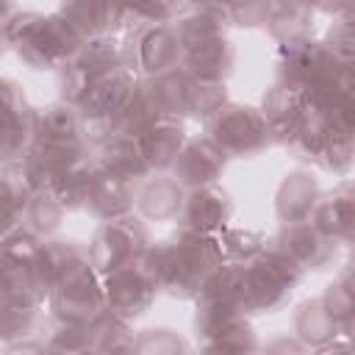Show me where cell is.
Returning a JSON list of instances; mask_svg holds the SVG:
<instances>
[{
  "instance_id": "cell-3",
  "label": "cell",
  "mask_w": 355,
  "mask_h": 355,
  "mask_svg": "<svg viewBox=\"0 0 355 355\" xmlns=\"http://www.w3.org/2000/svg\"><path fill=\"white\" fill-rule=\"evenodd\" d=\"M230 269H233L236 300L244 316H263L280 311L291 300L300 280L305 277L302 269H297L286 255H280L269 244L252 261L230 263Z\"/></svg>"
},
{
  "instance_id": "cell-50",
  "label": "cell",
  "mask_w": 355,
  "mask_h": 355,
  "mask_svg": "<svg viewBox=\"0 0 355 355\" xmlns=\"http://www.w3.org/2000/svg\"><path fill=\"white\" fill-rule=\"evenodd\" d=\"M3 50H6V42H3V36H0V53H3Z\"/></svg>"
},
{
  "instance_id": "cell-6",
  "label": "cell",
  "mask_w": 355,
  "mask_h": 355,
  "mask_svg": "<svg viewBox=\"0 0 355 355\" xmlns=\"http://www.w3.org/2000/svg\"><path fill=\"white\" fill-rule=\"evenodd\" d=\"M147 247H150V233H147L144 222L136 214H130L122 219L100 222L86 247V258H89L92 269L100 277H105L116 269L139 263L144 258Z\"/></svg>"
},
{
  "instance_id": "cell-19",
  "label": "cell",
  "mask_w": 355,
  "mask_h": 355,
  "mask_svg": "<svg viewBox=\"0 0 355 355\" xmlns=\"http://www.w3.org/2000/svg\"><path fill=\"white\" fill-rule=\"evenodd\" d=\"M308 222L322 236L338 241L341 247L349 244L352 233H355V189H352V183L341 180L330 191H322Z\"/></svg>"
},
{
  "instance_id": "cell-37",
  "label": "cell",
  "mask_w": 355,
  "mask_h": 355,
  "mask_svg": "<svg viewBox=\"0 0 355 355\" xmlns=\"http://www.w3.org/2000/svg\"><path fill=\"white\" fill-rule=\"evenodd\" d=\"M216 244H219L225 263H247L266 250V236L258 230H250V227L227 225L216 233Z\"/></svg>"
},
{
  "instance_id": "cell-39",
  "label": "cell",
  "mask_w": 355,
  "mask_h": 355,
  "mask_svg": "<svg viewBox=\"0 0 355 355\" xmlns=\"http://www.w3.org/2000/svg\"><path fill=\"white\" fill-rule=\"evenodd\" d=\"M327 133H330L327 119H324L319 111H313V108L305 105V119H302V125H300L294 141L288 144V150H291L294 158H300V161L319 164V155H322L324 141H327Z\"/></svg>"
},
{
  "instance_id": "cell-27",
  "label": "cell",
  "mask_w": 355,
  "mask_h": 355,
  "mask_svg": "<svg viewBox=\"0 0 355 355\" xmlns=\"http://www.w3.org/2000/svg\"><path fill=\"white\" fill-rule=\"evenodd\" d=\"M33 141H50V144H92L83 122L78 116V108L69 103H50L44 108H36V130Z\"/></svg>"
},
{
  "instance_id": "cell-49",
  "label": "cell",
  "mask_w": 355,
  "mask_h": 355,
  "mask_svg": "<svg viewBox=\"0 0 355 355\" xmlns=\"http://www.w3.org/2000/svg\"><path fill=\"white\" fill-rule=\"evenodd\" d=\"M19 8L14 6V3H0V36L6 33V28H8V22H11V17L17 14Z\"/></svg>"
},
{
  "instance_id": "cell-11",
  "label": "cell",
  "mask_w": 355,
  "mask_h": 355,
  "mask_svg": "<svg viewBox=\"0 0 355 355\" xmlns=\"http://www.w3.org/2000/svg\"><path fill=\"white\" fill-rule=\"evenodd\" d=\"M122 64V44L119 36L108 39H92L83 42L80 50L58 69V89H61V103L78 105L83 94L111 69Z\"/></svg>"
},
{
  "instance_id": "cell-24",
  "label": "cell",
  "mask_w": 355,
  "mask_h": 355,
  "mask_svg": "<svg viewBox=\"0 0 355 355\" xmlns=\"http://www.w3.org/2000/svg\"><path fill=\"white\" fill-rule=\"evenodd\" d=\"M319 194H322V186L311 169L288 172L283 178V183L277 186V194H275V214H277L280 225L308 222L313 208H316Z\"/></svg>"
},
{
  "instance_id": "cell-23",
  "label": "cell",
  "mask_w": 355,
  "mask_h": 355,
  "mask_svg": "<svg viewBox=\"0 0 355 355\" xmlns=\"http://www.w3.org/2000/svg\"><path fill=\"white\" fill-rule=\"evenodd\" d=\"M55 11L72 25V31L83 42L108 39V36L122 33V6H116V3L72 0V3H61Z\"/></svg>"
},
{
  "instance_id": "cell-41",
  "label": "cell",
  "mask_w": 355,
  "mask_h": 355,
  "mask_svg": "<svg viewBox=\"0 0 355 355\" xmlns=\"http://www.w3.org/2000/svg\"><path fill=\"white\" fill-rule=\"evenodd\" d=\"M133 355H191V349L180 333L169 327H150L136 333Z\"/></svg>"
},
{
  "instance_id": "cell-14",
  "label": "cell",
  "mask_w": 355,
  "mask_h": 355,
  "mask_svg": "<svg viewBox=\"0 0 355 355\" xmlns=\"http://www.w3.org/2000/svg\"><path fill=\"white\" fill-rule=\"evenodd\" d=\"M266 244L286 255L297 269L302 272H322L338 261L341 244L322 236L311 222H297V225H280Z\"/></svg>"
},
{
  "instance_id": "cell-44",
  "label": "cell",
  "mask_w": 355,
  "mask_h": 355,
  "mask_svg": "<svg viewBox=\"0 0 355 355\" xmlns=\"http://www.w3.org/2000/svg\"><path fill=\"white\" fill-rule=\"evenodd\" d=\"M352 155H355V133H344V130L330 128L327 141H324V150L319 155V164L327 172L344 178L349 172V166H352Z\"/></svg>"
},
{
  "instance_id": "cell-34",
  "label": "cell",
  "mask_w": 355,
  "mask_h": 355,
  "mask_svg": "<svg viewBox=\"0 0 355 355\" xmlns=\"http://www.w3.org/2000/svg\"><path fill=\"white\" fill-rule=\"evenodd\" d=\"M39 324H42V308L39 305L0 300V344L8 347V344L28 341Z\"/></svg>"
},
{
  "instance_id": "cell-46",
  "label": "cell",
  "mask_w": 355,
  "mask_h": 355,
  "mask_svg": "<svg viewBox=\"0 0 355 355\" xmlns=\"http://www.w3.org/2000/svg\"><path fill=\"white\" fill-rule=\"evenodd\" d=\"M258 355H311V349L297 336L283 333V336H275L266 344H261L258 347Z\"/></svg>"
},
{
  "instance_id": "cell-15",
  "label": "cell",
  "mask_w": 355,
  "mask_h": 355,
  "mask_svg": "<svg viewBox=\"0 0 355 355\" xmlns=\"http://www.w3.org/2000/svg\"><path fill=\"white\" fill-rule=\"evenodd\" d=\"M227 166L225 153L202 133V136H189L186 144L180 147L178 158L169 166V175L186 189H205V186H216L222 172Z\"/></svg>"
},
{
  "instance_id": "cell-16",
  "label": "cell",
  "mask_w": 355,
  "mask_h": 355,
  "mask_svg": "<svg viewBox=\"0 0 355 355\" xmlns=\"http://www.w3.org/2000/svg\"><path fill=\"white\" fill-rule=\"evenodd\" d=\"M258 111L266 122L269 144L288 147L294 141L302 119H305V92L291 86V83L275 80L272 89H266L263 103L258 105Z\"/></svg>"
},
{
  "instance_id": "cell-5",
  "label": "cell",
  "mask_w": 355,
  "mask_h": 355,
  "mask_svg": "<svg viewBox=\"0 0 355 355\" xmlns=\"http://www.w3.org/2000/svg\"><path fill=\"white\" fill-rule=\"evenodd\" d=\"M39 247L42 239L25 227H19L17 233L0 241V300L39 305V308L47 305V291L36 269Z\"/></svg>"
},
{
  "instance_id": "cell-9",
  "label": "cell",
  "mask_w": 355,
  "mask_h": 355,
  "mask_svg": "<svg viewBox=\"0 0 355 355\" xmlns=\"http://www.w3.org/2000/svg\"><path fill=\"white\" fill-rule=\"evenodd\" d=\"M139 80L141 78L128 64H119L116 69H111L108 75H103L83 94V100L75 108H78V116L83 122V130H86L89 141H97V139H103V136H108L114 130L116 116L122 114L125 103L136 92Z\"/></svg>"
},
{
  "instance_id": "cell-47",
  "label": "cell",
  "mask_w": 355,
  "mask_h": 355,
  "mask_svg": "<svg viewBox=\"0 0 355 355\" xmlns=\"http://www.w3.org/2000/svg\"><path fill=\"white\" fill-rule=\"evenodd\" d=\"M311 355H355V352H352V341H349V336H338V338H333L330 344L311 349Z\"/></svg>"
},
{
  "instance_id": "cell-22",
  "label": "cell",
  "mask_w": 355,
  "mask_h": 355,
  "mask_svg": "<svg viewBox=\"0 0 355 355\" xmlns=\"http://www.w3.org/2000/svg\"><path fill=\"white\" fill-rule=\"evenodd\" d=\"M236 67V47L227 36L208 39L180 53V69L197 83H225Z\"/></svg>"
},
{
  "instance_id": "cell-21",
  "label": "cell",
  "mask_w": 355,
  "mask_h": 355,
  "mask_svg": "<svg viewBox=\"0 0 355 355\" xmlns=\"http://www.w3.org/2000/svg\"><path fill=\"white\" fill-rule=\"evenodd\" d=\"M186 189L169 172H153L136 186L133 214L141 222H178L183 211Z\"/></svg>"
},
{
  "instance_id": "cell-26",
  "label": "cell",
  "mask_w": 355,
  "mask_h": 355,
  "mask_svg": "<svg viewBox=\"0 0 355 355\" xmlns=\"http://www.w3.org/2000/svg\"><path fill=\"white\" fill-rule=\"evenodd\" d=\"M133 205H136V186L133 183H125L114 175H105V172L94 169L92 189H89L86 205H83L94 219L108 222V219L130 216Z\"/></svg>"
},
{
  "instance_id": "cell-43",
  "label": "cell",
  "mask_w": 355,
  "mask_h": 355,
  "mask_svg": "<svg viewBox=\"0 0 355 355\" xmlns=\"http://www.w3.org/2000/svg\"><path fill=\"white\" fill-rule=\"evenodd\" d=\"M319 42L336 61H341L344 67H355V14L333 19L324 39H319Z\"/></svg>"
},
{
  "instance_id": "cell-1",
  "label": "cell",
  "mask_w": 355,
  "mask_h": 355,
  "mask_svg": "<svg viewBox=\"0 0 355 355\" xmlns=\"http://www.w3.org/2000/svg\"><path fill=\"white\" fill-rule=\"evenodd\" d=\"M141 261L153 272L158 294L175 300H194L211 280V275L225 263L216 236L194 233L186 227L150 241Z\"/></svg>"
},
{
  "instance_id": "cell-33",
  "label": "cell",
  "mask_w": 355,
  "mask_h": 355,
  "mask_svg": "<svg viewBox=\"0 0 355 355\" xmlns=\"http://www.w3.org/2000/svg\"><path fill=\"white\" fill-rule=\"evenodd\" d=\"M258 347H261V341L244 316V319L227 324L225 330H219L216 336L197 341L194 355H258Z\"/></svg>"
},
{
  "instance_id": "cell-35",
  "label": "cell",
  "mask_w": 355,
  "mask_h": 355,
  "mask_svg": "<svg viewBox=\"0 0 355 355\" xmlns=\"http://www.w3.org/2000/svg\"><path fill=\"white\" fill-rule=\"evenodd\" d=\"M92 338H94V352L97 355H133V338H136V330L111 316L108 311H103L92 324Z\"/></svg>"
},
{
  "instance_id": "cell-31",
  "label": "cell",
  "mask_w": 355,
  "mask_h": 355,
  "mask_svg": "<svg viewBox=\"0 0 355 355\" xmlns=\"http://www.w3.org/2000/svg\"><path fill=\"white\" fill-rule=\"evenodd\" d=\"M92 178H94V164H92V158H83V161L67 166L64 172H58L39 191L53 194L64 211H80L86 205V197H89V189H92Z\"/></svg>"
},
{
  "instance_id": "cell-4",
  "label": "cell",
  "mask_w": 355,
  "mask_h": 355,
  "mask_svg": "<svg viewBox=\"0 0 355 355\" xmlns=\"http://www.w3.org/2000/svg\"><path fill=\"white\" fill-rule=\"evenodd\" d=\"M277 80L311 94L333 86H355V67L336 61L319 39H305L277 47Z\"/></svg>"
},
{
  "instance_id": "cell-42",
  "label": "cell",
  "mask_w": 355,
  "mask_h": 355,
  "mask_svg": "<svg viewBox=\"0 0 355 355\" xmlns=\"http://www.w3.org/2000/svg\"><path fill=\"white\" fill-rule=\"evenodd\" d=\"M225 103H230L225 83H197V80H191L189 105H186V119L208 122Z\"/></svg>"
},
{
  "instance_id": "cell-38",
  "label": "cell",
  "mask_w": 355,
  "mask_h": 355,
  "mask_svg": "<svg viewBox=\"0 0 355 355\" xmlns=\"http://www.w3.org/2000/svg\"><path fill=\"white\" fill-rule=\"evenodd\" d=\"M64 208L58 205V200L47 191H33L28 205H25V219H22V227L31 230L33 236H39L42 241L44 239H53V233L61 227L64 222Z\"/></svg>"
},
{
  "instance_id": "cell-7",
  "label": "cell",
  "mask_w": 355,
  "mask_h": 355,
  "mask_svg": "<svg viewBox=\"0 0 355 355\" xmlns=\"http://www.w3.org/2000/svg\"><path fill=\"white\" fill-rule=\"evenodd\" d=\"M205 136L225 153V158H255L269 147V130L258 105L225 103L208 122Z\"/></svg>"
},
{
  "instance_id": "cell-28",
  "label": "cell",
  "mask_w": 355,
  "mask_h": 355,
  "mask_svg": "<svg viewBox=\"0 0 355 355\" xmlns=\"http://www.w3.org/2000/svg\"><path fill=\"white\" fill-rule=\"evenodd\" d=\"M316 14L311 6L305 3H269V19H266V31L269 36L280 44H294V42H305V39H316Z\"/></svg>"
},
{
  "instance_id": "cell-36",
  "label": "cell",
  "mask_w": 355,
  "mask_h": 355,
  "mask_svg": "<svg viewBox=\"0 0 355 355\" xmlns=\"http://www.w3.org/2000/svg\"><path fill=\"white\" fill-rule=\"evenodd\" d=\"M324 311L330 313V319L338 324V330L344 336H349L352 330V319H355V286H352V272L341 269L338 277H333V283L324 288V294L319 297Z\"/></svg>"
},
{
  "instance_id": "cell-13",
  "label": "cell",
  "mask_w": 355,
  "mask_h": 355,
  "mask_svg": "<svg viewBox=\"0 0 355 355\" xmlns=\"http://www.w3.org/2000/svg\"><path fill=\"white\" fill-rule=\"evenodd\" d=\"M36 130V108L28 103L22 86L11 78H0V166L19 161Z\"/></svg>"
},
{
  "instance_id": "cell-40",
  "label": "cell",
  "mask_w": 355,
  "mask_h": 355,
  "mask_svg": "<svg viewBox=\"0 0 355 355\" xmlns=\"http://www.w3.org/2000/svg\"><path fill=\"white\" fill-rule=\"evenodd\" d=\"M47 355H97L89 324H55L44 341Z\"/></svg>"
},
{
  "instance_id": "cell-12",
  "label": "cell",
  "mask_w": 355,
  "mask_h": 355,
  "mask_svg": "<svg viewBox=\"0 0 355 355\" xmlns=\"http://www.w3.org/2000/svg\"><path fill=\"white\" fill-rule=\"evenodd\" d=\"M100 286H103L105 311L111 316L128 322V324L141 319L150 311V305L155 302V297H158L155 277L144 266V261L130 263L125 269H116V272L100 277Z\"/></svg>"
},
{
  "instance_id": "cell-32",
  "label": "cell",
  "mask_w": 355,
  "mask_h": 355,
  "mask_svg": "<svg viewBox=\"0 0 355 355\" xmlns=\"http://www.w3.org/2000/svg\"><path fill=\"white\" fill-rule=\"evenodd\" d=\"M83 258H86V247H80L78 241L44 239L39 247V255H36V269H39V280H42L44 291L50 294L53 283Z\"/></svg>"
},
{
  "instance_id": "cell-17",
  "label": "cell",
  "mask_w": 355,
  "mask_h": 355,
  "mask_svg": "<svg viewBox=\"0 0 355 355\" xmlns=\"http://www.w3.org/2000/svg\"><path fill=\"white\" fill-rule=\"evenodd\" d=\"M89 158L94 164V169L114 175L125 183L139 186L141 180H147L153 172L147 169L141 150L136 144V136H125V133H108L97 141H92L89 147Z\"/></svg>"
},
{
  "instance_id": "cell-25",
  "label": "cell",
  "mask_w": 355,
  "mask_h": 355,
  "mask_svg": "<svg viewBox=\"0 0 355 355\" xmlns=\"http://www.w3.org/2000/svg\"><path fill=\"white\" fill-rule=\"evenodd\" d=\"M186 139H189V133L180 119H155L144 130L136 133V144H139L141 158L150 172H169V166L178 158Z\"/></svg>"
},
{
  "instance_id": "cell-8",
  "label": "cell",
  "mask_w": 355,
  "mask_h": 355,
  "mask_svg": "<svg viewBox=\"0 0 355 355\" xmlns=\"http://www.w3.org/2000/svg\"><path fill=\"white\" fill-rule=\"evenodd\" d=\"M47 308L61 324H92L103 311V286L100 275L92 269L89 258L67 269L47 294Z\"/></svg>"
},
{
  "instance_id": "cell-10",
  "label": "cell",
  "mask_w": 355,
  "mask_h": 355,
  "mask_svg": "<svg viewBox=\"0 0 355 355\" xmlns=\"http://www.w3.org/2000/svg\"><path fill=\"white\" fill-rule=\"evenodd\" d=\"M122 44V64H128L139 78L166 75L180 69V42L172 25H141L119 39Z\"/></svg>"
},
{
  "instance_id": "cell-2",
  "label": "cell",
  "mask_w": 355,
  "mask_h": 355,
  "mask_svg": "<svg viewBox=\"0 0 355 355\" xmlns=\"http://www.w3.org/2000/svg\"><path fill=\"white\" fill-rule=\"evenodd\" d=\"M3 42L17 53L25 67L36 72H58L83 44V39L58 11L39 14L22 8L11 17Z\"/></svg>"
},
{
  "instance_id": "cell-48",
  "label": "cell",
  "mask_w": 355,
  "mask_h": 355,
  "mask_svg": "<svg viewBox=\"0 0 355 355\" xmlns=\"http://www.w3.org/2000/svg\"><path fill=\"white\" fill-rule=\"evenodd\" d=\"M3 355H47V347H44V341L28 338V341H19V344H8Z\"/></svg>"
},
{
  "instance_id": "cell-20",
  "label": "cell",
  "mask_w": 355,
  "mask_h": 355,
  "mask_svg": "<svg viewBox=\"0 0 355 355\" xmlns=\"http://www.w3.org/2000/svg\"><path fill=\"white\" fill-rule=\"evenodd\" d=\"M230 8L227 3H180L172 31L180 42V47H191L208 39L227 36L230 28Z\"/></svg>"
},
{
  "instance_id": "cell-18",
  "label": "cell",
  "mask_w": 355,
  "mask_h": 355,
  "mask_svg": "<svg viewBox=\"0 0 355 355\" xmlns=\"http://www.w3.org/2000/svg\"><path fill=\"white\" fill-rule=\"evenodd\" d=\"M233 197L227 194V189L216 186H205V189H194L186 191L183 200V211L178 216L180 227L194 230V233H205V236H216L222 227L230 225L233 219Z\"/></svg>"
},
{
  "instance_id": "cell-45",
  "label": "cell",
  "mask_w": 355,
  "mask_h": 355,
  "mask_svg": "<svg viewBox=\"0 0 355 355\" xmlns=\"http://www.w3.org/2000/svg\"><path fill=\"white\" fill-rule=\"evenodd\" d=\"M230 22L239 28H266L269 3H227Z\"/></svg>"
},
{
  "instance_id": "cell-29",
  "label": "cell",
  "mask_w": 355,
  "mask_h": 355,
  "mask_svg": "<svg viewBox=\"0 0 355 355\" xmlns=\"http://www.w3.org/2000/svg\"><path fill=\"white\" fill-rule=\"evenodd\" d=\"M31 194H33V189L22 178L17 161L0 166V241L22 227L25 205H28Z\"/></svg>"
},
{
  "instance_id": "cell-30",
  "label": "cell",
  "mask_w": 355,
  "mask_h": 355,
  "mask_svg": "<svg viewBox=\"0 0 355 355\" xmlns=\"http://www.w3.org/2000/svg\"><path fill=\"white\" fill-rule=\"evenodd\" d=\"M291 336H297L308 349H316V347H324V344H330L333 338H338L344 333L330 319V313L324 311L322 300L311 297V300H302L294 308V313H291Z\"/></svg>"
}]
</instances>
